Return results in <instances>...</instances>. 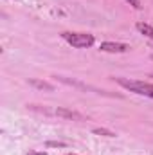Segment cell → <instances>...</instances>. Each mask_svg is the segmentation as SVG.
<instances>
[{"instance_id":"cell-11","label":"cell","mask_w":153,"mask_h":155,"mask_svg":"<svg viewBox=\"0 0 153 155\" xmlns=\"http://www.w3.org/2000/svg\"><path fill=\"white\" fill-rule=\"evenodd\" d=\"M151 60H153V54H151Z\"/></svg>"},{"instance_id":"cell-12","label":"cell","mask_w":153,"mask_h":155,"mask_svg":"<svg viewBox=\"0 0 153 155\" xmlns=\"http://www.w3.org/2000/svg\"><path fill=\"white\" fill-rule=\"evenodd\" d=\"M69 155H72V153H69Z\"/></svg>"},{"instance_id":"cell-8","label":"cell","mask_w":153,"mask_h":155,"mask_svg":"<svg viewBox=\"0 0 153 155\" xmlns=\"http://www.w3.org/2000/svg\"><path fill=\"white\" fill-rule=\"evenodd\" d=\"M47 146H49V148H63L65 143H60V141H58V143H56V141H49Z\"/></svg>"},{"instance_id":"cell-1","label":"cell","mask_w":153,"mask_h":155,"mask_svg":"<svg viewBox=\"0 0 153 155\" xmlns=\"http://www.w3.org/2000/svg\"><path fill=\"white\" fill-rule=\"evenodd\" d=\"M114 79L121 87H124L126 90H130L133 94L153 97V85L151 83H144V81H137V79H124V78H114Z\"/></svg>"},{"instance_id":"cell-7","label":"cell","mask_w":153,"mask_h":155,"mask_svg":"<svg viewBox=\"0 0 153 155\" xmlns=\"http://www.w3.org/2000/svg\"><path fill=\"white\" fill-rule=\"evenodd\" d=\"M94 134H97V135H105V137H115L114 132H112V130H106V128H96Z\"/></svg>"},{"instance_id":"cell-3","label":"cell","mask_w":153,"mask_h":155,"mask_svg":"<svg viewBox=\"0 0 153 155\" xmlns=\"http://www.w3.org/2000/svg\"><path fill=\"white\" fill-rule=\"evenodd\" d=\"M99 49L103 52H115V54H119V52H128L130 51V45L121 43V41H103Z\"/></svg>"},{"instance_id":"cell-6","label":"cell","mask_w":153,"mask_h":155,"mask_svg":"<svg viewBox=\"0 0 153 155\" xmlns=\"http://www.w3.org/2000/svg\"><path fill=\"white\" fill-rule=\"evenodd\" d=\"M137 31L141 33V35H144V36H148V38H151L153 40V27L151 25H148V24H142V22H139L137 25Z\"/></svg>"},{"instance_id":"cell-2","label":"cell","mask_w":153,"mask_h":155,"mask_svg":"<svg viewBox=\"0 0 153 155\" xmlns=\"http://www.w3.org/2000/svg\"><path fill=\"white\" fill-rule=\"evenodd\" d=\"M61 38L77 49H85L94 43V36L88 33H61Z\"/></svg>"},{"instance_id":"cell-10","label":"cell","mask_w":153,"mask_h":155,"mask_svg":"<svg viewBox=\"0 0 153 155\" xmlns=\"http://www.w3.org/2000/svg\"><path fill=\"white\" fill-rule=\"evenodd\" d=\"M29 155H47V152H29Z\"/></svg>"},{"instance_id":"cell-4","label":"cell","mask_w":153,"mask_h":155,"mask_svg":"<svg viewBox=\"0 0 153 155\" xmlns=\"http://www.w3.org/2000/svg\"><path fill=\"white\" fill-rule=\"evenodd\" d=\"M52 114L60 117H65V119H74V121H85V117L81 116L79 112H74V110H67V108H54Z\"/></svg>"},{"instance_id":"cell-9","label":"cell","mask_w":153,"mask_h":155,"mask_svg":"<svg viewBox=\"0 0 153 155\" xmlns=\"http://www.w3.org/2000/svg\"><path fill=\"white\" fill-rule=\"evenodd\" d=\"M128 2H130V4H132V5H133V7H135V9H141V7H142V5H141V2H139V0H128Z\"/></svg>"},{"instance_id":"cell-5","label":"cell","mask_w":153,"mask_h":155,"mask_svg":"<svg viewBox=\"0 0 153 155\" xmlns=\"http://www.w3.org/2000/svg\"><path fill=\"white\" fill-rule=\"evenodd\" d=\"M29 85H33L36 88H41V90H47V92H52L54 90V85H50L47 81H40V79H29Z\"/></svg>"}]
</instances>
